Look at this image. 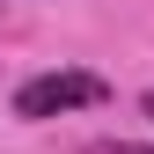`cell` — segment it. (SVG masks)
Returning a JSON list of instances; mask_svg holds the SVG:
<instances>
[{
  "mask_svg": "<svg viewBox=\"0 0 154 154\" xmlns=\"http://www.w3.org/2000/svg\"><path fill=\"white\" fill-rule=\"evenodd\" d=\"M88 103H110V81H103V73H81V66L37 73V81H22V88H15V118H22V125L66 118V110H88Z\"/></svg>",
  "mask_w": 154,
  "mask_h": 154,
  "instance_id": "obj_1",
  "label": "cell"
},
{
  "mask_svg": "<svg viewBox=\"0 0 154 154\" xmlns=\"http://www.w3.org/2000/svg\"><path fill=\"white\" fill-rule=\"evenodd\" d=\"M88 154H154V147H140V140H95Z\"/></svg>",
  "mask_w": 154,
  "mask_h": 154,
  "instance_id": "obj_2",
  "label": "cell"
},
{
  "mask_svg": "<svg viewBox=\"0 0 154 154\" xmlns=\"http://www.w3.org/2000/svg\"><path fill=\"white\" fill-rule=\"evenodd\" d=\"M140 110H147V118H154V88H147V95H140Z\"/></svg>",
  "mask_w": 154,
  "mask_h": 154,
  "instance_id": "obj_3",
  "label": "cell"
}]
</instances>
